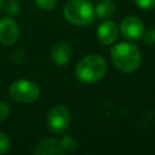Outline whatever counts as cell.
Instances as JSON below:
<instances>
[{
    "instance_id": "obj_14",
    "label": "cell",
    "mask_w": 155,
    "mask_h": 155,
    "mask_svg": "<svg viewBox=\"0 0 155 155\" xmlns=\"http://www.w3.org/2000/svg\"><path fill=\"white\" fill-rule=\"evenodd\" d=\"M34 1L35 5L42 11H52L57 5V0H34Z\"/></svg>"
},
{
    "instance_id": "obj_6",
    "label": "cell",
    "mask_w": 155,
    "mask_h": 155,
    "mask_svg": "<svg viewBox=\"0 0 155 155\" xmlns=\"http://www.w3.org/2000/svg\"><path fill=\"white\" fill-rule=\"evenodd\" d=\"M144 23L134 16H127L125 17L120 25H119V33L130 41H134L142 38V34L144 31Z\"/></svg>"
},
{
    "instance_id": "obj_5",
    "label": "cell",
    "mask_w": 155,
    "mask_h": 155,
    "mask_svg": "<svg viewBox=\"0 0 155 155\" xmlns=\"http://www.w3.org/2000/svg\"><path fill=\"white\" fill-rule=\"evenodd\" d=\"M70 119L71 117H70L69 109L63 104H58L51 108L50 111L47 113L46 124L51 132L59 134V133H63L68 128L70 124Z\"/></svg>"
},
{
    "instance_id": "obj_20",
    "label": "cell",
    "mask_w": 155,
    "mask_h": 155,
    "mask_svg": "<svg viewBox=\"0 0 155 155\" xmlns=\"http://www.w3.org/2000/svg\"><path fill=\"white\" fill-rule=\"evenodd\" d=\"M4 10V0H0V13L2 12Z\"/></svg>"
},
{
    "instance_id": "obj_1",
    "label": "cell",
    "mask_w": 155,
    "mask_h": 155,
    "mask_svg": "<svg viewBox=\"0 0 155 155\" xmlns=\"http://www.w3.org/2000/svg\"><path fill=\"white\" fill-rule=\"evenodd\" d=\"M110 57L114 65L122 73L136 71L142 62V53L139 48L130 41L119 42L113 46L110 50Z\"/></svg>"
},
{
    "instance_id": "obj_7",
    "label": "cell",
    "mask_w": 155,
    "mask_h": 155,
    "mask_svg": "<svg viewBox=\"0 0 155 155\" xmlns=\"http://www.w3.org/2000/svg\"><path fill=\"white\" fill-rule=\"evenodd\" d=\"M19 36V28L15 19L4 17L0 19V44L11 46L17 42Z\"/></svg>"
},
{
    "instance_id": "obj_4",
    "label": "cell",
    "mask_w": 155,
    "mask_h": 155,
    "mask_svg": "<svg viewBox=\"0 0 155 155\" xmlns=\"http://www.w3.org/2000/svg\"><path fill=\"white\" fill-rule=\"evenodd\" d=\"M8 93L12 99L18 103L29 104L35 102L40 96V87L34 81L19 79L13 81L8 87Z\"/></svg>"
},
{
    "instance_id": "obj_17",
    "label": "cell",
    "mask_w": 155,
    "mask_h": 155,
    "mask_svg": "<svg viewBox=\"0 0 155 155\" xmlns=\"http://www.w3.org/2000/svg\"><path fill=\"white\" fill-rule=\"evenodd\" d=\"M11 114V107L7 102L0 101V122L6 120Z\"/></svg>"
},
{
    "instance_id": "obj_15",
    "label": "cell",
    "mask_w": 155,
    "mask_h": 155,
    "mask_svg": "<svg viewBox=\"0 0 155 155\" xmlns=\"http://www.w3.org/2000/svg\"><path fill=\"white\" fill-rule=\"evenodd\" d=\"M10 145H11V140L8 136L0 131V155L7 153L10 149Z\"/></svg>"
},
{
    "instance_id": "obj_2",
    "label": "cell",
    "mask_w": 155,
    "mask_h": 155,
    "mask_svg": "<svg viewBox=\"0 0 155 155\" xmlns=\"http://www.w3.org/2000/svg\"><path fill=\"white\" fill-rule=\"evenodd\" d=\"M107 68V62L102 56L97 53H90L81 58L76 64L75 76L82 82L93 84L104 78Z\"/></svg>"
},
{
    "instance_id": "obj_11",
    "label": "cell",
    "mask_w": 155,
    "mask_h": 155,
    "mask_svg": "<svg viewBox=\"0 0 155 155\" xmlns=\"http://www.w3.org/2000/svg\"><path fill=\"white\" fill-rule=\"evenodd\" d=\"M115 4L113 0H101L94 7V16L99 19H108L113 16Z\"/></svg>"
},
{
    "instance_id": "obj_16",
    "label": "cell",
    "mask_w": 155,
    "mask_h": 155,
    "mask_svg": "<svg viewBox=\"0 0 155 155\" xmlns=\"http://www.w3.org/2000/svg\"><path fill=\"white\" fill-rule=\"evenodd\" d=\"M142 39L145 44L148 45H154L155 44V28H150V29H144L143 34H142Z\"/></svg>"
},
{
    "instance_id": "obj_12",
    "label": "cell",
    "mask_w": 155,
    "mask_h": 155,
    "mask_svg": "<svg viewBox=\"0 0 155 155\" xmlns=\"http://www.w3.org/2000/svg\"><path fill=\"white\" fill-rule=\"evenodd\" d=\"M59 150L61 154H69L76 149V140L70 134H64L59 139Z\"/></svg>"
},
{
    "instance_id": "obj_10",
    "label": "cell",
    "mask_w": 155,
    "mask_h": 155,
    "mask_svg": "<svg viewBox=\"0 0 155 155\" xmlns=\"http://www.w3.org/2000/svg\"><path fill=\"white\" fill-rule=\"evenodd\" d=\"M34 154L36 155H61L59 150V140L56 137H46L39 142L36 148L34 149Z\"/></svg>"
},
{
    "instance_id": "obj_18",
    "label": "cell",
    "mask_w": 155,
    "mask_h": 155,
    "mask_svg": "<svg viewBox=\"0 0 155 155\" xmlns=\"http://www.w3.org/2000/svg\"><path fill=\"white\" fill-rule=\"evenodd\" d=\"M134 2L139 8L144 11H149L155 7V0H134Z\"/></svg>"
},
{
    "instance_id": "obj_3",
    "label": "cell",
    "mask_w": 155,
    "mask_h": 155,
    "mask_svg": "<svg viewBox=\"0 0 155 155\" xmlns=\"http://www.w3.org/2000/svg\"><path fill=\"white\" fill-rule=\"evenodd\" d=\"M65 19L79 27H87L94 21V6L90 0H69L63 10Z\"/></svg>"
},
{
    "instance_id": "obj_9",
    "label": "cell",
    "mask_w": 155,
    "mask_h": 155,
    "mask_svg": "<svg viewBox=\"0 0 155 155\" xmlns=\"http://www.w3.org/2000/svg\"><path fill=\"white\" fill-rule=\"evenodd\" d=\"M50 56L52 62L57 65H65L71 58V47L68 42L58 41L52 46Z\"/></svg>"
},
{
    "instance_id": "obj_8",
    "label": "cell",
    "mask_w": 155,
    "mask_h": 155,
    "mask_svg": "<svg viewBox=\"0 0 155 155\" xmlns=\"http://www.w3.org/2000/svg\"><path fill=\"white\" fill-rule=\"evenodd\" d=\"M117 36H119V27L116 25L115 22L104 19L98 25L97 38L102 45H105V46L111 45L113 42H115Z\"/></svg>"
},
{
    "instance_id": "obj_13",
    "label": "cell",
    "mask_w": 155,
    "mask_h": 155,
    "mask_svg": "<svg viewBox=\"0 0 155 155\" xmlns=\"http://www.w3.org/2000/svg\"><path fill=\"white\" fill-rule=\"evenodd\" d=\"M4 10L8 16H16L21 10V4L18 0H5Z\"/></svg>"
},
{
    "instance_id": "obj_19",
    "label": "cell",
    "mask_w": 155,
    "mask_h": 155,
    "mask_svg": "<svg viewBox=\"0 0 155 155\" xmlns=\"http://www.w3.org/2000/svg\"><path fill=\"white\" fill-rule=\"evenodd\" d=\"M12 59H13V62H16V63H22V62L25 61V54H24V52H22V51H16V52L12 54Z\"/></svg>"
}]
</instances>
